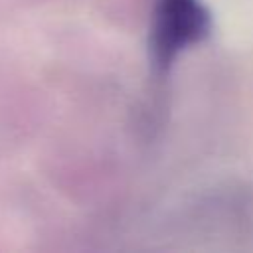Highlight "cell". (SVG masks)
<instances>
[{
	"instance_id": "cell-1",
	"label": "cell",
	"mask_w": 253,
	"mask_h": 253,
	"mask_svg": "<svg viewBox=\"0 0 253 253\" xmlns=\"http://www.w3.org/2000/svg\"><path fill=\"white\" fill-rule=\"evenodd\" d=\"M208 30V14L198 0H158L152 26V51L158 63L170 61L182 47Z\"/></svg>"
}]
</instances>
